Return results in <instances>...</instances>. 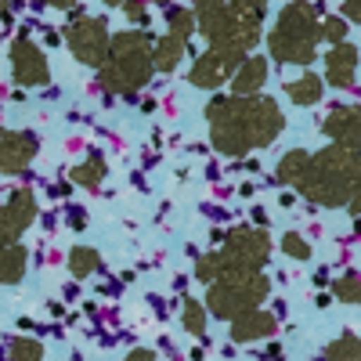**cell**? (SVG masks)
Here are the masks:
<instances>
[{"instance_id": "obj_33", "label": "cell", "mask_w": 361, "mask_h": 361, "mask_svg": "<svg viewBox=\"0 0 361 361\" xmlns=\"http://www.w3.org/2000/svg\"><path fill=\"white\" fill-rule=\"evenodd\" d=\"M347 25L350 22H361V0H343V15H340Z\"/></svg>"}, {"instance_id": "obj_14", "label": "cell", "mask_w": 361, "mask_h": 361, "mask_svg": "<svg viewBox=\"0 0 361 361\" xmlns=\"http://www.w3.org/2000/svg\"><path fill=\"white\" fill-rule=\"evenodd\" d=\"M322 130L336 145H361V105H336L322 119Z\"/></svg>"}, {"instance_id": "obj_18", "label": "cell", "mask_w": 361, "mask_h": 361, "mask_svg": "<svg viewBox=\"0 0 361 361\" xmlns=\"http://www.w3.org/2000/svg\"><path fill=\"white\" fill-rule=\"evenodd\" d=\"M307 163H311V152H304V148H293V152H286L275 166V180L286 188H296L300 180H304L307 173Z\"/></svg>"}, {"instance_id": "obj_30", "label": "cell", "mask_w": 361, "mask_h": 361, "mask_svg": "<svg viewBox=\"0 0 361 361\" xmlns=\"http://www.w3.org/2000/svg\"><path fill=\"white\" fill-rule=\"evenodd\" d=\"M282 253L289 260H311V243L300 231H286L282 235Z\"/></svg>"}, {"instance_id": "obj_9", "label": "cell", "mask_w": 361, "mask_h": 361, "mask_svg": "<svg viewBox=\"0 0 361 361\" xmlns=\"http://www.w3.org/2000/svg\"><path fill=\"white\" fill-rule=\"evenodd\" d=\"M33 221H37V195L29 188L11 192L8 202H0V246H15Z\"/></svg>"}, {"instance_id": "obj_23", "label": "cell", "mask_w": 361, "mask_h": 361, "mask_svg": "<svg viewBox=\"0 0 361 361\" xmlns=\"http://www.w3.org/2000/svg\"><path fill=\"white\" fill-rule=\"evenodd\" d=\"M325 361H361V336L343 333L325 347Z\"/></svg>"}, {"instance_id": "obj_2", "label": "cell", "mask_w": 361, "mask_h": 361, "mask_svg": "<svg viewBox=\"0 0 361 361\" xmlns=\"http://www.w3.org/2000/svg\"><path fill=\"white\" fill-rule=\"evenodd\" d=\"M152 37L145 29H123L109 40V54L98 66V80L109 94H137V90L152 80L156 66H152Z\"/></svg>"}, {"instance_id": "obj_12", "label": "cell", "mask_w": 361, "mask_h": 361, "mask_svg": "<svg viewBox=\"0 0 361 361\" xmlns=\"http://www.w3.org/2000/svg\"><path fill=\"white\" fill-rule=\"evenodd\" d=\"M37 152H40L37 134L0 127V173H22L37 159Z\"/></svg>"}, {"instance_id": "obj_16", "label": "cell", "mask_w": 361, "mask_h": 361, "mask_svg": "<svg viewBox=\"0 0 361 361\" xmlns=\"http://www.w3.org/2000/svg\"><path fill=\"white\" fill-rule=\"evenodd\" d=\"M228 83H231V94H235V98H253V94H260V87L267 83V58H260V54L243 58V66L231 73Z\"/></svg>"}, {"instance_id": "obj_28", "label": "cell", "mask_w": 361, "mask_h": 361, "mask_svg": "<svg viewBox=\"0 0 361 361\" xmlns=\"http://www.w3.org/2000/svg\"><path fill=\"white\" fill-rule=\"evenodd\" d=\"M333 296L343 300V304H361V275H354V271L340 275V279L333 282Z\"/></svg>"}, {"instance_id": "obj_21", "label": "cell", "mask_w": 361, "mask_h": 361, "mask_svg": "<svg viewBox=\"0 0 361 361\" xmlns=\"http://www.w3.org/2000/svg\"><path fill=\"white\" fill-rule=\"evenodd\" d=\"M105 173H109V166L102 156H87L80 166H73V185H80L87 192H98L105 185Z\"/></svg>"}, {"instance_id": "obj_34", "label": "cell", "mask_w": 361, "mask_h": 361, "mask_svg": "<svg viewBox=\"0 0 361 361\" xmlns=\"http://www.w3.org/2000/svg\"><path fill=\"white\" fill-rule=\"evenodd\" d=\"M347 209L361 217V180H357V185L350 188V195H347Z\"/></svg>"}, {"instance_id": "obj_17", "label": "cell", "mask_w": 361, "mask_h": 361, "mask_svg": "<svg viewBox=\"0 0 361 361\" xmlns=\"http://www.w3.org/2000/svg\"><path fill=\"white\" fill-rule=\"evenodd\" d=\"M185 51H188V40L170 37V33L159 37L152 44V66H156V73H173L180 66V58H185Z\"/></svg>"}, {"instance_id": "obj_25", "label": "cell", "mask_w": 361, "mask_h": 361, "mask_svg": "<svg viewBox=\"0 0 361 361\" xmlns=\"http://www.w3.org/2000/svg\"><path fill=\"white\" fill-rule=\"evenodd\" d=\"M8 361H44V343L33 336H11L8 340Z\"/></svg>"}, {"instance_id": "obj_37", "label": "cell", "mask_w": 361, "mask_h": 361, "mask_svg": "<svg viewBox=\"0 0 361 361\" xmlns=\"http://www.w3.org/2000/svg\"><path fill=\"white\" fill-rule=\"evenodd\" d=\"M105 4H109V8H123V4H127V0H105Z\"/></svg>"}, {"instance_id": "obj_26", "label": "cell", "mask_w": 361, "mask_h": 361, "mask_svg": "<svg viewBox=\"0 0 361 361\" xmlns=\"http://www.w3.org/2000/svg\"><path fill=\"white\" fill-rule=\"evenodd\" d=\"M195 279H199L202 286H214V282H221V279H224L221 250H209V253H202V257L195 260Z\"/></svg>"}, {"instance_id": "obj_1", "label": "cell", "mask_w": 361, "mask_h": 361, "mask_svg": "<svg viewBox=\"0 0 361 361\" xmlns=\"http://www.w3.org/2000/svg\"><path fill=\"white\" fill-rule=\"evenodd\" d=\"M361 180V145H325L311 156L307 173L300 180V195L314 206L336 209L347 206L350 188Z\"/></svg>"}, {"instance_id": "obj_3", "label": "cell", "mask_w": 361, "mask_h": 361, "mask_svg": "<svg viewBox=\"0 0 361 361\" xmlns=\"http://www.w3.org/2000/svg\"><path fill=\"white\" fill-rule=\"evenodd\" d=\"M267 51L282 66H311L318 58V18L311 4L289 0L279 11L275 29L267 33Z\"/></svg>"}, {"instance_id": "obj_31", "label": "cell", "mask_w": 361, "mask_h": 361, "mask_svg": "<svg viewBox=\"0 0 361 361\" xmlns=\"http://www.w3.org/2000/svg\"><path fill=\"white\" fill-rule=\"evenodd\" d=\"M228 8H231L238 18L264 22V15H267V0H228Z\"/></svg>"}, {"instance_id": "obj_36", "label": "cell", "mask_w": 361, "mask_h": 361, "mask_svg": "<svg viewBox=\"0 0 361 361\" xmlns=\"http://www.w3.org/2000/svg\"><path fill=\"white\" fill-rule=\"evenodd\" d=\"M44 4H47V8H58V11H73L80 0H44Z\"/></svg>"}, {"instance_id": "obj_13", "label": "cell", "mask_w": 361, "mask_h": 361, "mask_svg": "<svg viewBox=\"0 0 361 361\" xmlns=\"http://www.w3.org/2000/svg\"><path fill=\"white\" fill-rule=\"evenodd\" d=\"M275 329H279V318L264 311V307H253L246 314H238L228 322V333L235 343H257V340H267V336H275Z\"/></svg>"}, {"instance_id": "obj_10", "label": "cell", "mask_w": 361, "mask_h": 361, "mask_svg": "<svg viewBox=\"0 0 361 361\" xmlns=\"http://www.w3.org/2000/svg\"><path fill=\"white\" fill-rule=\"evenodd\" d=\"M11 76L18 87H44L51 80V66H47V54L29 40L18 37L11 44Z\"/></svg>"}, {"instance_id": "obj_39", "label": "cell", "mask_w": 361, "mask_h": 361, "mask_svg": "<svg viewBox=\"0 0 361 361\" xmlns=\"http://www.w3.org/2000/svg\"><path fill=\"white\" fill-rule=\"evenodd\" d=\"M145 4H166V0H145Z\"/></svg>"}, {"instance_id": "obj_24", "label": "cell", "mask_w": 361, "mask_h": 361, "mask_svg": "<svg viewBox=\"0 0 361 361\" xmlns=\"http://www.w3.org/2000/svg\"><path fill=\"white\" fill-rule=\"evenodd\" d=\"M180 322L192 336H206V325H209V311L202 300H185V307H180Z\"/></svg>"}, {"instance_id": "obj_22", "label": "cell", "mask_w": 361, "mask_h": 361, "mask_svg": "<svg viewBox=\"0 0 361 361\" xmlns=\"http://www.w3.org/2000/svg\"><path fill=\"white\" fill-rule=\"evenodd\" d=\"M98 267H102L98 250H90V246H73L69 250V271H73V279H90Z\"/></svg>"}, {"instance_id": "obj_6", "label": "cell", "mask_w": 361, "mask_h": 361, "mask_svg": "<svg viewBox=\"0 0 361 361\" xmlns=\"http://www.w3.org/2000/svg\"><path fill=\"white\" fill-rule=\"evenodd\" d=\"M271 257V238L264 228L257 224H243L231 228L224 235V250H221V264H224V279H243V275H260V267Z\"/></svg>"}, {"instance_id": "obj_4", "label": "cell", "mask_w": 361, "mask_h": 361, "mask_svg": "<svg viewBox=\"0 0 361 361\" xmlns=\"http://www.w3.org/2000/svg\"><path fill=\"white\" fill-rule=\"evenodd\" d=\"M206 119H209V141L221 156L243 159L253 141H250V127H246V112H243V98H214L206 105Z\"/></svg>"}, {"instance_id": "obj_8", "label": "cell", "mask_w": 361, "mask_h": 361, "mask_svg": "<svg viewBox=\"0 0 361 361\" xmlns=\"http://www.w3.org/2000/svg\"><path fill=\"white\" fill-rule=\"evenodd\" d=\"M243 112H246V127H250V141H253V148L275 145L279 134L286 130V116H282V109H279L275 98H264V94L243 98Z\"/></svg>"}, {"instance_id": "obj_7", "label": "cell", "mask_w": 361, "mask_h": 361, "mask_svg": "<svg viewBox=\"0 0 361 361\" xmlns=\"http://www.w3.org/2000/svg\"><path fill=\"white\" fill-rule=\"evenodd\" d=\"M109 40H112V33H109L105 18L83 15V18L66 25V44H69V51H73V58L80 66H94L98 69L105 62V54H109Z\"/></svg>"}, {"instance_id": "obj_27", "label": "cell", "mask_w": 361, "mask_h": 361, "mask_svg": "<svg viewBox=\"0 0 361 361\" xmlns=\"http://www.w3.org/2000/svg\"><path fill=\"white\" fill-rule=\"evenodd\" d=\"M166 33L188 40L195 33V15L188 8H166Z\"/></svg>"}, {"instance_id": "obj_11", "label": "cell", "mask_w": 361, "mask_h": 361, "mask_svg": "<svg viewBox=\"0 0 361 361\" xmlns=\"http://www.w3.org/2000/svg\"><path fill=\"white\" fill-rule=\"evenodd\" d=\"M238 66H243V58H238V54H228V51L209 47V51H202V54L195 58L188 80H192V87H199V90H217L221 83L231 80V73H235Z\"/></svg>"}, {"instance_id": "obj_5", "label": "cell", "mask_w": 361, "mask_h": 361, "mask_svg": "<svg viewBox=\"0 0 361 361\" xmlns=\"http://www.w3.org/2000/svg\"><path fill=\"white\" fill-rule=\"evenodd\" d=\"M267 293H271V282H267L264 271H260V275H243V279H221V282L209 286V293H206V311L214 318L231 322L238 314L260 307L267 300Z\"/></svg>"}, {"instance_id": "obj_20", "label": "cell", "mask_w": 361, "mask_h": 361, "mask_svg": "<svg viewBox=\"0 0 361 361\" xmlns=\"http://www.w3.org/2000/svg\"><path fill=\"white\" fill-rule=\"evenodd\" d=\"M286 94H289V102H296V105H318L322 94H325V80L314 76V73H304L300 80L286 83Z\"/></svg>"}, {"instance_id": "obj_19", "label": "cell", "mask_w": 361, "mask_h": 361, "mask_svg": "<svg viewBox=\"0 0 361 361\" xmlns=\"http://www.w3.org/2000/svg\"><path fill=\"white\" fill-rule=\"evenodd\" d=\"M25 267H29V253L25 246H0V286H15L25 279Z\"/></svg>"}, {"instance_id": "obj_15", "label": "cell", "mask_w": 361, "mask_h": 361, "mask_svg": "<svg viewBox=\"0 0 361 361\" xmlns=\"http://www.w3.org/2000/svg\"><path fill=\"white\" fill-rule=\"evenodd\" d=\"M354 76H357V47L354 44H336L333 51H325V80L329 87H354Z\"/></svg>"}, {"instance_id": "obj_32", "label": "cell", "mask_w": 361, "mask_h": 361, "mask_svg": "<svg viewBox=\"0 0 361 361\" xmlns=\"http://www.w3.org/2000/svg\"><path fill=\"white\" fill-rule=\"evenodd\" d=\"M123 11H127V18H130L134 25H145V22H148V4H145V0H127Z\"/></svg>"}, {"instance_id": "obj_38", "label": "cell", "mask_w": 361, "mask_h": 361, "mask_svg": "<svg viewBox=\"0 0 361 361\" xmlns=\"http://www.w3.org/2000/svg\"><path fill=\"white\" fill-rule=\"evenodd\" d=\"M8 15V0H0V18H4Z\"/></svg>"}, {"instance_id": "obj_29", "label": "cell", "mask_w": 361, "mask_h": 361, "mask_svg": "<svg viewBox=\"0 0 361 361\" xmlns=\"http://www.w3.org/2000/svg\"><path fill=\"white\" fill-rule=\"evenodd\" d=\"M318 40H329V44H343L347 40V22L340 18V15H325L322 22H318Z\"/></svg>"}, {"instance_id": "obj_35", "label": "cell", "mask_w": 361, "mask_h": 361, "mask_svg": "<svg viewBox=\"0 0 361 361\" xmlns=\"http://www.w3.org/2000/svg\"><path fill=\"white\" fill-rule=\"evenodd\" d=\"M123 361H156V350H148V347H134Z\"/></svg>"}]
</instances>
